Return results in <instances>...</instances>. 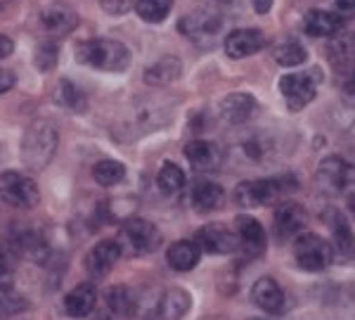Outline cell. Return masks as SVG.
Masks as SVG:
<instances>
[{"mask_svg":"<svg viewBox=\"0 0 355 320\" xmlns=\"http://www.w3.org/2000/svg\"><path fill=\"white\" fill-rule=\"evenodd\" d=\"M159 235L157 226L147 219H128L119 230V249H121V256H145L159 247Z\"/></svg>","mask_w":355,"mask_h":320,"instance_id":"obj_6","label":"cell"},{"mask_svg":"<svg viewBox=\"0 0 355 320\" xmlns=\"http://www.w3.org/2000/svg\"><path fill=\"white\" fill-rule=\"evenodd\" d=\"M55 102H60L62 107H69L71 112H83L85 110L83 90L78 88V85L73 83V81H69V78H62V81L57 83Z\"/></svg>","mask_w":355,"mask_h":320,"instance_id":"obj_29","label":"cell"},{"mask_svg":"<svg viewBox=\"0 0 355 320\" xmlns=\"http://www.w3.org/2000/svg\"><path fill=\"white\" fill-rule=\"evenodd\" d=\"M272 57L277 60V65H282V67H299L308 60V53L299 41L289 38V41H282V43L275 45Z\"/></svg>","mask_w":355,"mask_h":320,"instance_id":"obj_28","label":"cell"},{"mask_svg":"<svg viewBox=\"0 0 355 320\" xmlns=\"http://www.w3.org/2000/svg\"><path fill=\"white\" fill-rule=\"evenodd\" d=\"M220 119L230 126L246 124L256 112V98L249 93H230L220 100Z\"/></svg>","mask_w":355,"mask_h":320,"instance_id":"obj_19","label":"cell"},{"mask_svg":"<svg viewBox=\"0 0 355 320\" xmlns=\"http://www.w3.org/2000/svg\"><path fill=\"white\" fill-rule=\"evenodd\" d=\"M28 308L26 296L17 294L10 285H0V316H15Z\"/></svg>","mask_w":355,"mask_h":320,"instance_id":"obj_33","label":"cell"},{"mask_svg":"<svg viewBox=\"0 0 355 320\" xmlns=\"http://www.w3.org/2000/svg\"><path fill=\"white\" fill-rule=\"evenodd\" d=\"M303 22H306V24H303L306 26V33L315 38H329L343 26L341 17L334 12H327V10H311Z\"/></svg>","mask_w":355,"mask_h":320,"instance_id":"obj_26","label":"cell"},{"mask_svg":"<svg viewBox=\"0 0 355 320\" xmlns=\"http://www.w3.org/2000/svg\"><path fill=\"white\" fill-rule=\"evenodd\" d=\"M182 74V62L175 55H166L162 60H157L152 67H147L145 81L147 85H168L180 78Z\"/></svg>","mask_w":355,"mask_h":320,"instance_id":"obj_23","label":"cell"},{"mask_svg":"<svg viewBox=\"0 0 355 320\" xmlns=\"http://www.w3.org/2000/svg\"><path fill=\"white\" fill-rule=\"evenodd\" d=\"M12 50H15V43L10 41L5 33H0V60H5L8 55H12Z\"/></svg>","mask_w":355,"mask_h":320,"instance_id":"obj_39","label":"cell"},{"mask_svg":"<svg viewBox=\"0 0 355 320\" xmlns=\"http://www.w3.org/2000/svg\"><path fill=\"white\" fill-rule=\"evenodd\" d=\"M254 320H261V318H254Z\"/></svg>","mask_w":355,"mask_h":320,"instance_id":"obj_46","label":"cell"},{"mask_svg":"<svg viewBox=\"0 0 355 320\" xmlns=\"http://www.w3.org/2000/svg\"><path fill=\"white\" fill-rule=\"evenodd\" d=\"M251 3H254V10L259 15L270 12V8H272V0H251Z\"/></svg>","mask_w":355,"mask_h":320,"instance_id":"obj_40","label":"cell"},{"mask_svg":"<svg viewBox=\"0 0 355 320\" xmlns=\"http://www.w3.org/2000/svg\"><path fill=\"white\" fill-rule=\"evenodd\" d=\"M78 62L100 71H123L130 65V50L112 38H93L76 48Z\"/></svg>","mask_w":355,"mask_h":320,"instance_id":"obj_2","label":"cell"},{"mask_svg":"<svg viewBox=\"0 0 355 320\" xmlns=\"http://www.w3.org/2000/svg\"><path fill=\"white\" fill-rule=\"evenodd\" d=\"M57 128L50 121H33L21 138V162L31 171H43L55 157Z\"/></svg>","mask_w":355,"mask_h":320,"instance_id":"obj_3","label":"cell"},{"mask_svg":"<svg viewBox=\"0 0 355 320\" xmlns=\"http://www.w3.org/2000/svg\"><path fill=\"white\" fill-rule=\"evenodd\" d=\"M220 26H223V19L214 10H197V12L180 19V33L190 38L192 43L211 41V38L220 31Z\"/></svg>","mask_w":355,"mask_h":320,"instance_id":"obj_11","label":"cell"},{"mask_svg":"<svg viewBox=\"0 0 355 320\" xmlns=\"http://www.w3.org/2000/svg\"><path fill=\"white\" fill-rule=\"evenodd\" d=\"M291 254H294L296 266L308 273L327 271L331 261H334L331 244L324 237L315 235V233H299L294 244H291Z\"/></svg>","mask_w":355,"mask_h":320,"instance_id":"obj_5","label":"cell"},{"mask_svg":"<svg viewBox=\"0 0 355 320\" xmlns=\"http://www.w3.org/2000/svg\"><path fill=\"white\" fill-rule=\"evenodd\" d=\"M211 3H218V5H230L234 0H211Z\"/></svg>","mask_w":355,"mask_h":320,"instance_id":"obj_44","label":"cell"},{"mask_svg":"<svg viewBox=\"0 0 355 320\" xmlns=\"http://www.w3.org/2000/svg\"><path fill=\"white\" fill-rule=\"evenodd\" d=\"M318 183L331 195H355V164L341 157H327L318 167Z\"/></svg>","mask_w":355,"mask_h":320,"instance_id":"obj_7","label":"cell"},{"mask_svg":"<svg viewBox=\"0 0 355 320\" xmlns=\"http://www.w3.org/2000/svg\"><path fill=\"white\" fill-rule=\"evenodd\" d=\"M12 273H15L12 261H10V256L5 254L3 249H0V285H10V278H12Z\"/></svg>","mask_w":355,"mask_h":320,"instance_id":"obj_37","label":"cell"},{"mask_svg":"<svg viewBox=\"0 0 355 320\" xmlns=\"http://www.w3.org/2000/svg\"><path fill=\"white\" fill-rule=\"evenodd\" d=\"M97 304V292L93 285H78L71 292L64 296V311L71 318H85L88 313H93Z\"/></svg>","mask_w":355,"mask_h":320,"instance_id":"obj_24","label":"cell"},{"mask_svg":"<svg viewBox=\"0 0 355 320\" xmlns=\"http://www.w3.org/2000/svg\"><path fill=\"white\" fill-rule=\"evenodd\" d=\"M185 157L197 171H216L223 164V150L211 140H192L185 145Z\"/></svg>","mask_w":355,"mask_h":320,"instance_id":"obj_20","label":"cell"},{"mask_svg":"<svg viewBox=\"0 0 355 320\" xmlns=\"http://www.w3.org/2000/svg\"><path fill=\"white\" fill-rule=\"evenodd\" d=\"M348 204H351V211H353V216H355V195L348 197Z\"/></svg>","mask_w":355,"mask_h":320,"instance_id":"obj_43","label":"cell"},{"mask_svg":"<svg viewBox=\"0 0 355 320\" xmlns=\"http://www.w3.org/2000/svg\"><path fill=\"white\" fill-rule=\"evenodd\" d=\"M296 190L294 176H279V178H259V180H244L234 187V202L242 209L268 207L277 202L284 192Z\"/></svg>","mask_w":355,"mask_h":320,"instance_id":"obj_4","label":"cell"},{"mask_svg":"<svg viewBox=\"0 0 355 320\" xmlns=\"http://www.w3.org/2000/svg\"><path fill=\"white\" fill-rule=\"evenodd\" d=\"M263 45H266V36L259 28H237L225 38V55L232 60H244L263 50Z\"/></svg>","mask_w":355,"mask_h":320,"instance_id":"obj_18","label":"cell"},{"mask_svg":"<svg viewBox=\"0 0 355 320\" xmlns=\"http://www.w3.org/2000/svg\"><path fill=\"white\" fill-rule=\"evenodd\" d=\"M171 8H173V0H137L135 10L140 15V19L150 22V24H159L168 17Z\"/></svg>","mask_w":355,"mask_h":320,"instance_id":"obj_31","label":"cell"},{"mask_svg":"<svg viewBox=\"0 0 355 320\" xmlns=\"http://www.w3.org/2000/svg\"><path fill=\"white\" fill-rule=\"evenodd\" d=\"M100 5H102V10H105L107 15L119 17V15H125L128 10H133L135 0H100Z\"/></svg>","mask_w":355,"mask_h":320,"instance_id":"obj_36","label":"cell"},{"mask_svg":"<svg viewBox=\"0 0 355 320\" xmlns=\"http://www.w3.org/2000/svg\"><path fill=\"white\" fill-rule=\"evenodd\" d=\"M194 242H197L199 249L209 251V254H230V251L237 249V235L223 223H209V226L199 228Z\"/></svg>","mask_w":355,"mask_h":320,"instance_id":"obj_12","label":"cell"},{"mask_svg":"<svg viewBox=\"0 0 355 320\" xmlns=\"http://www.w3.org/2000/svg\"><path fill=\"white\" fill-rule=\"evenodd\" d=\"M15 247L21 256L36 261V264H43L48 259V242L38 230H19L15 237Z\"/></svg>","mask_w":355,"mask_h":320,"instance_id":"obj_27","label":"cell"},{"mask_svg":"<svg viewBox=\"0 0 355 320\" xmlns=\"http://www.w3.org/2000/svg\"><path fill=\"white\" fill-rule=\"evenodd\" d=\"M204 320H220V318H204Z\"/></svg>","mask_w":355,"mask_h":320,"instance_id":"obj_45","label":"cell"},{"mask_svg":"<svg viewBox=\"0 0 355 320\" xmlns=\"http://www.w3.org/2000/svg\"><path fill=\"white\" fill-rule=\"evenodd\" d=\"M251 301L261 308V311L270 313V316H279L287 308V296H284L282 287L277 285L275 278H261L251 287Z\"/></svg>","mask_w":355,"mask_h":320,"instance_id":"obj_13","label":"cell"},{"mask_svg":"<svg viewBox=\"0 0 355 320\" xmlns=\"http://www.w3.org/2000/svg\"><path fill=\"white\" fill-rule=\"evenodd\" d=\"M38 24H41L43 31L50 33V36H64V33L76 28L78 17L71 8H67V5L53 3V5H45V8L41 10V15H38Z\"/></svg>","mask_w":355,"mask_h":320,"instance_id":"obj_14","label":"cell"},{"mask_svg":"<svg viewBox=\"0 0 355 320\" xmlns=\"http://www.w3.org/2000/svg\"><path fill=\"white\" fill-rule=\"evenodd\" d=\"M41 199L38 185L33 178L17 171H5L0 176V202L15 209H33Z\"/></svg>","mask_w":355,"mask_h":320,"instance_id":"obj_8","label":"cell"},{"mask_svg":"<svg viewBox=\"0 0 355 320\" xmlns=\"http://www.w3.org/2000/svg\"><path fill=\"white\" fill-rule=\"evenodd\" d=\"M322 221L324 226L331 230V251H334V259L339 261H351L355 256V233L348 226L343 211L327 207L322 211Z\"/></svg>","mask_w":355,"mask_h":320,"instance_id":"obj_9","label":"cell"},{"mask_svg":"<svg viewBox=\"0 0 355 320\" xmlns=\"http://www.w3.org/2000/svg\"><path fill=\"white\" fill-rule=\"evenodd\" d=\"M199 256H202V249L197 247V242L192 239H180V242H173L166 251V261L173 271L187 273L192 271L194 266L199 264Z\"/></svg>","mask_w":355,"mask_h":320,"instance_id":"obj_22","label":"cell"},{"mask_svg":"<svg viewBox=\"0 0 355 320\" xmlns=\"http://www.w3.org/2000/svg\"><path fill=\"white\" fill-rule=\"evenodd\" d=\"M57 57H60V50L53 41H43L36 48V55H33V62H36V69L38 71H50L55 69L57 65Z\"/></svg>","mask_w":355,"mask_h":320,"instance_id":"obj_34","label":"cell"},{"mask_svg":"<svg viewBox=\"0 0 355 320\" xmlns=\"http://www.w3.org/2000/svg\"><path fill=\"white\" fill-rule=\"evenodd\" d=\"M157 183H159V187H162V192H166V195H175V192H180L182 185H185V174H182V169L178 167V164L166 162L162 171H159Z\"/></svg>","mask_w":355,"mask_h":320,"instance_id":"obj_32","label":"cell"},{"mask_svg":"<svg viewBox=\"0 0 355 320\" xmlns=\"http://www.w3.org/2000/svg\"><path fill=\"white\" fill-rule=\"evenodd\" d=\"M119 259H121V249L116 239H100L85 256V268L93 278H105Z\"/></svg>","mask_w":355,"mask_h":320,"instance_id":"obj_16","label":"cell"},{"mask_svg":"<svg viewBox=\"0 0 355 320\" xmlns=\"http://www.w3.org/2000/svg\"><path fill=\"white\" fill-rule=\"evenodd\" d=\"M192 207L199 214H209V211H216L223 207L225 202V190L218 185V183L211 180H199L197 185L192 187Z\"/></svg>","mask_w":355,"mask_h":320,"instance_id":"obj_21","label":"cell"},{"mask_svg":"<svg viewBox=\"0 0 355 320\" xmlns=\"http://www.w3.org/2000/svg\"><path fill=\"white\" fill-rule=\"evenodd\" d=\"M190 306V294L180 287L137 292V316L142 320H180Z\"/></svg>","mask_w":355,"mask_h":320,"instance_id":"obj_1","label":"cell"},{"mask_svg":"<svg viewBox=\"0 0 355 320\" xmlns=\"http://www.w3.org/2000/svg\"><path fill=\"white\" fill-rule=\"evenodd\" d=\"M279 93L291 112H301L318 95V78L313 74H287L279 78Z\"/></svg>","mask_w":355,"mask_h":320,"instance_id":"obj_10","label":"cell"},{"mask_svg":"<svg viewBox=\"0 0 355 320\" xmlns=\"http://www.w3.org/2000/svg\"><path fill=\"white\" fill-rule=\"evenodd\" d=\"M15 83H17L15 74L10 71V69H3V67H0V95L8 93V90H12Z\"/></svg>","mask_w":355,"mask_h":320,"instance_id":"obj_38","label":"cell"},{"mask_svg":"<svg viewBox=\"0 0 355 320\" xmlns=\"http://www.w3.org/2000/svg\"><path fill=\"white\" fill-rule=\"evenodd\" d=\"M93 178L105 187H112L116 183L125 178V167L121 162H114V159H102L93 167Z\"/></svg>","mask_w":355,"mask_h":320,"instance_id":"obj_30","label":"cell"},{"mask_svg":"<svg viewBox=\"0 0 355 320\" xmlns=\"http://www.w3.org/2000/svg\"><path fill=\"white\" fill-rule=\"evenodd\" d=\"M107 306L121 318H135L137 316V292L128 285H114L105 292Z\"/></svg>","mask_w":355,"mask_h":320,"instance_id":"obj_25","label":"cell"},{"mask_svg":"<svg viewBox=\"0 0 355 320\" xmlns=\"http://www.w3.org/2000/svg\"><path fill=\"white\" fill-rule=\"evenodd\" d=\"M234 235H237V247H242L251 256H259L268 244V235L261 223L244 214L234 219Z\"/></svg>","mask_w":355,"mask_h":320,"instance_id":"obj_15","label":"cell"},{"mask_svg":"<svg viewBox=\"0 0 355 320\" xmlns=\"http://www.w3.org/2000/svg\"><path fill=\"white\" fill-rule=\"evenodd\" d=\"M270 140L266 138V135H251L249 140L244 142V152L249 159H254V162H263V159H268V154H270Z\"/></svg>","mask_w":355,"mask_h":320,"instance_id":"obj_35","label":"cell"},{"mask_svg":"<svg viewBox=\"0 0 355 320\" xmlns=\"http://www.w3.org/2000/svg\"><path fill=\"white\" fill-rule=\"evenodd\" d=\"M346 93H355V71L346 78Z\"/></svg>","mask_w":355,"mask_h":320,"instance_id":"obj_42","label":"cell"},{"mask_svg":"<svg viewBox=\"0 0 355 320\" xmlns=\"http://www.w3.org/2000/svg\"><path fill=\"white\" fill-rule=\"evenodd\" d=\"M336 5H339L341 10H348V12L355 10V0H336Z\"/></svg>","mask_w":355,"mask_h":320,"instance_id":"obj_41","label":"cell"},{"mask_svg":"<svg viewBox=\"0 0 355 320\" xmlns=\"http://www.w3.org/2000/svg\"><path fill=\"white\" fill-rule=\"evenodd\" d=\"M306 223H308V214L299 202H282L275 209V233H277V237L287 239L299 235L303 228H306Z\"/></svg>","mask_w":355,"mask_h":320,"instance_id":"obj_17","label":"cell"}]
</instances>
